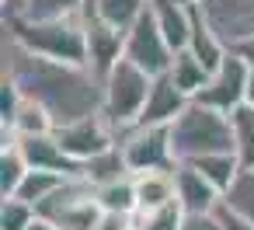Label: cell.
<instances>
[{"label":"cell","instance_id":"cell-16","mask_svg":"<svg viewBox=\"0 0 254 230\" xmlns=\"http://www.w3.org/2000/svg\"><path fill=\"white\" fill-rule=\"evenodd\" d=\"M188 53H191L195 60H202L209 74H212V70L226 60V53H230V46H226V42L219 39V32L209 25V18L202 14V7H191V39H188Z\"/></svg>","mask_w":254,"mask_h":230},{"label":"cell","instance_id":"cell-36","mask_svg":"<svg viewBox=\"0 0 254 230\" xmlns=\"http://www.w3.org/2000/svg\"><path fill=\"white\" fill-rule=\"evenodd\" d=\"M247 105L254 108V63L247 67Z\"/></svg>","mask_w":254,"mask_h":230},{"label":"cell","instance_id":"cell-13","mask_svg":"<svg viewBox=\"0 0 254 230\" xmlns=\"http://www.w3.org/2000/svg\"><path fill=\"white\" fill-rule=\"evenodd\" d=\"M188 105H191V98L185 91H178L167 74H160L150 84V98H146V108L139 115V126H171Z\"/></svg>","mask_w":254,"mask_h":230},{"label":"cell","instance_id":"cell-10","mask_svg":"<svg viewBox=\"0 0 254 230\" xmlns=\"http://www.w3.org/2000/svg\"><path fill=\"white\" fill-rule=\"evenodd\" d=\"M80 18H84V35H87V67L105 80L108 70L126 56V32H119L108 21H101L87 4H84Z\"/></svg>","mask_w":254,"mask_h":230},{"label":"cell","instance_id":"cell-9","mask_svg":"<svg viewBox=\"0 0 254 230\" xmlns=\"http://www.w3.org/2000/svg\"><path fill=\"white\" fill-rule=\"evenodd\" d=\"M126 60L136 63L139 70H146L150 77H160V74L171 70L174 49L167 46L164 32L157 28L153 14H150V4H146V11L126 28Z\"/></svg>","mask_w":254,"mask_h":230},{"label":"cell","instance_id":"cell-5","mask_svg":"<svg viewBox=\"0 0 254 230\" xmlns=\"http://www.w3.org/2000/svg\"><path fill=\"white\" fill-rule=\"evenodd\" d=\"M35 213L56 223L60 230H94L105 209L98 202V188L87 178H66Z\"/></svg>","mask_w":254,"mask_h":230},{"label":"cell","instance_id":"cell-28","mask_svg":"<svg viewBox=\"0 0 254 230\" xmlns=\"http://www.w3.org/2000/svg\"><path fill=\"white\" fill-rule=\"evenodd\" d=\"M223 206L254 223V171H240V174H237V181H233L230 192L223 195Z\"/></svg>","mask_w":254,"mask_h":230},{"label":"cell","instance_id":"cell-14","mask_svg":"<svg viewBox=\"0 0 254 230\" xmlns=\"http://www.w3.org/2000/svg\"><path fill=\"white\" fill-rule=\"evenodd\" d=\"M174 178H178V202H181L185 213H216V209H219L223 195H219L191 164H178Z\"/></svg>","mask_w":254,"mask_h":230},{"label":"cell","instance_id":"cell-3","mask_svg":"<svg viewBox=\"0 0 254 230\" xmlns=\"http://www.w3.org/2000/svg\"><path fill=\"white\" fill-rule=\"evenodd\" d=\"M167 133H171V150H174L178 164H188V160L205 157V153L233 150V122H230V115H223L216 108H205L198 101H191L167 126Z\"/></svg>","mask_w":254,"mask_h":230},{"label":"cell","instance_id":"cell-8","mask_svg":"<svg viewBox=\"0 0 254 230\" xmlns=\"http://www.w3.org/2000/svg\"><path fill=\"white\" fill-rule=\"evenodd\" d=\"M247 60L240 56V53H226V60L212 70V77H209V84L191 98V101H198V105H205V108H216V112H223V115H233L240 105H247Z\"/></svg>","mask_w":254,"mask_h":230},{"label":"cell","instance_id":"cell-20","mask_svg":"<svg viewBox=\"0 0 254 230\" xmlns=\"http://www.w3.org/2000/svg\"><path fill=\"white\" fill-rule=\"evenodd\" d=\"M167 77L174 80V87H178V91H185L188 98H195V94L209 84V77H212V74L205 70V63H202V60H195L188 49H181V53H174Z\"/></svg>","mask_w":254,"mask_h":230},{"label":"cell","instance_id":"cell-24","mask_svg":"<svg viewBox=\"0 0 254 230\" xmlns=\"http://www.w3.org/2000/svg\"><path fill=\"white\" fill-rule=\"evenodd\" d=\"M146 4H150V0H87V7L101 21H108L112 28H119V32H126L146 11Z\"/></svg>","mask_w":254,"mask_h":230},{"label":"cell","instance_id":"cell-25","mask_svg":"<svg viewBox=\"0 0 254 230\" xmlns=\"http://www.w3.org/2000/svg\"><path fill=\"white\" fill-rule=\"evenodd\" d=\"M126 174H132V171L126 167V157H122L119 147H112L108 153H101V157H94V160L84 164V178H87L94 188H101V185H108V181H119V178H126Z\"/></svg>","mask_w":254,"mask_h":230},{"label":"cell","instance_id":"cell-32","mask_svg":"<svg viewBox=\"0 0 254 230\" xmlns=\"http://www.w3.org/2000/svg\"><path fill=\"white\" fill-rule=\"evenodd\" d=\"M94 230H136V216H129V213H101Z\"/></svg>","mask_w":254,"mask_h":230},{"label":"cell","instance_id":"cell-31","mask_svg":"<svg viewBox=\"0 0 254 230\" xmlns=\"http://www.w3.org/2000/svg\"><path fill=\"white\" fill-rule=\"evenodd\" d=\"M181 230H223L219 213H185Z\"/></svg>","mask_w":254,"mask_h":230},{"label":"cell","instance_id":"cell-15","mask_svg":"<svg viewBox=\"0 0 254 230\" xmlns=\"http://www.w3.org/2000/svg\"><path fill=\"white\" fill-rule=\"evenodd\" d=\"M150 14L157 21V28L164 32L167 46L174 53L188 49V39H191V7L178 4V0H150Z\"/></svg>","mask_w":254,"mask_h":230},{"label":"cell","instance_id":"cell-37","mask_svg":"<svg viewBox=\"0 0 254 230\" xmlns=\"http://www.w3.org/2000/svg\"><path fill=\"white\" fill-rule=\"evenodd\" d=\"M178 4H185V7H202L205 0H178Z\"/></svg>","mask_w":254,"mask_h":230},{"label":"cell","instance_id":"cell-21","mask_svg":"<svg viewBox=\"0 0 254 230\" xmlns=\"http://www.w3.org/2000/svg\"><path fill=\"white\" fill-rule=\"evenodd\" d=\"M0 126L14 129V136H46V133L56 129L53 115H49L39 101H32V98H21V105L14 108V115H11L7 122H0Z\"/></svg>","mask_w":254,"mask_h":230},{"label":"cell","instance_id":"cell-29","mask_svg":"<svg viewBox=\"0 0 254 230\" xmlns=\"http://www.w3.org/2000/svg\"><path fill=\"white\" fill-rule=\"evenodd\" d=\"M181 223H185L181 202H167L160 209L136 213V230H181Z\"/></svg>","mask_w":254,"mask_h":230},{"label":"cell","instance_id":"cell-38","mask_svg":"<svg viewBox=\"0 0 254 230\" xmlns=\"http://www.w3.org/2000/svg\"><path fill=\"white\" fill-rule=\"evenodd\" d=\"M0 4H4V11H7V7H11V4H14V0H0Z\"/></svg>","mask_w":254,"mask_h":230},{"label":"cell","instance_id":"cell-27","mask_svg":"<svg viewBox=\"0 0 254 230\" xmlns=\"http://www.w3.org/2000/svg\"><path fill=\"white\" fill-rule=\"evenodd\" d=\"M66 181V174H56V171H39V167H32L28 174H25V181H21V188H18V199H25V202H32L35 209L60 188Z\"/></svg>","mask_w":254,"mask_h":230},{"label":"cell","instance_id":"cell-4","mask_svg":"<svg viewBox=\"0 0 254 230\" xmlns=\"http://www.w3.org/2000/svg\"><path fill=\"white\" fill-rule=\"evenodd\" d=\"M150 84H153V77L146 70H139L136 63H129L126 56L108 70L101 115L112 122L115 133H126V129L139 126V115H143L146 98H150Z\"/></svg>","mask_w":254,"mask_h":230},{"label":"cell","instance_id":"cell-11","mask_svg":"<svg viewBox=\"0 0 254 230\" xmlns=\"http://www.w3.org/2000/svg\"><path fill=\"white\" fill-rule=\"evenodd\" d=\"M202 14L230 49L254 39V0H205Z\"/></svg>","mask_w":254,"mask_h":230},{"label":"cell","instance_id":"cell-2","mask_svg":"<svg viewBox=\"0 0 254 230\" xmlns=\"http://www.w3.org/2000/svg\"><path fill=\"white\" fill-rule=\"evenodd\" d=\"M4 35H11L18 46H25L35 56L87 67V35H84L80 14L49 18V21H25V18L4 14Z\"/></svg>","mask_w":254,"mask_h":230},{"label":"cell","instance_id":"cell-19","mask_svg":"<svg viewBox=\"0 0 254 230\" xmlns=\"http://www.w3.org/2000/svg\"><path fill=\"white\" fill-rule=\"evenodd\" d=\"M87 0H14L4 14L25 18V21H49V18H70L80 14Z\"/></svg>","mask_w":254,"mask_h":230},{"label":"cell","instance_id":"cell-7","mask_svg":"<svg viewBox=\"0 0 254 230\" xmlns=\"http://www.w3.org/2000/svg\"><path fill=\"white\" fill-rule=\"evenodd\" d=\"M53 136L60 140V147L66 150V157H73L77 164H87V160L108 153L112 147H119V133L112 129V122L101 112L73 119V122H63V126L53 129Z\"/></svg>","mask_w":254,"mask_h":230},{"label":"cell","instance_id":"cell-12","mask_svg":"<svg viewBox=\"0 0 254 230\" xmlns=\"http://www.w3.org/2000/svg\"><path fill=\"white\" fill-rule=\"evenodd\" d=\"M14 143L25 153L28 167L56 171V174H66V178H84V164H77L73 157H66V150L60 147V140L53 133H46V136H18Z\"/></svg>","mask_w":254,"mask_h":230},{"label":"cell","instance_id":"cell-33","mask_svg":"<svg viewBox=\"0 0 254 230\" xmlns=\"http://www.w3.org/2000/svg\"><path fill=\"white\" fill-rule=\"evenodd\" d=\"M216 213H219V220H223V230H254V223H251V220L237 216V213H233V209H226L223 202H219V209H216Z\"/></svg>","mask_w":254,"mask_h":230},{"label":"cell","instance_id":"cell-35","mask_svg":"<svg viewBox=\"0 0 254 230\" xmlns=\"http://www.w3.org/2000/svg\"><path fill=\"white\" fill-rule=\"evenodd\" d=\"M28 230H60V227H56V223H49V220H46V216H35V220H32V227H28Z\"/></svg>","mask_w":254,"mask_h":230},{"label":"cell","instance_id":"cell-1","mask_svg":"<svg viewBox=\"0 0 254 230\" xmlns=\"http://www.w3.org/2000/svg\"><path fill=\"white\" fill-rule=\"evenodd\" d=\"M0 53H4V77H11L25 98L39 101L53 115L56 126L101 112V105H105V80L91 67L35 56L25 46H18L11 35H4Z\"/></svg>","mask_w":254,"mask_h":230},{"label":"cell","instance_id":"cell-22","mask_svg":"<svg viewBox=\"0 0 254 230\" xmlns=\"http://www.w3.org/2000/svg\"><path fill=\"white\" fill-rule=\"evenodd\" d=\"M28 171L32 167H28L25 153L18 150V143H4V147H0V199L18 195V188H21V181H25Z\"/></svg>","mask_w":254,"mask_h":230},{"label":"cell","instance_id":"cell-23","mask_svg":"<svg viewBox=\"0 0 254 230\" xmlns=\"http://www.w3.org/2000/svg\"><path fill=\"white\" fill-rule=\"evenodd\" d=\"M233 153L240 160V171H254V108L240 105L233 115Z\"/></svg>","mask_w":254,"mask_h":230},{"label":"cell","instance_id":"cell-18","mask_svg":"<svg viewBox=\"0 0 254 230\" xmlns=\"http://www.w3.org/2000/svg\"><path fill=\"white\" fill-rule=\"evenodd\" d=\"M219 195H226L230 192V185L237 181V174H240V160H237V153L233 150H226V153H205V157H195V160H188Z\"/></svg>","mask_w":254,"mask_h":230},{"label":"cell","instance_id":"cell-6","mask_svg":"<svg viewBox=\"0 0 254 230\" xmlns=\"http://www.w3.org/2000/svg\"><path fill=\"white\" fill-rule=\"evenodd\" d=\"M119 150H122L126 167L132 174H143V171H174L178 167L167 126H132L126 133H119Z\"/></svg>","mask_w":254,"mask_h":230},{"label":"cell","instance_id":"cell-26","mask_svg":"<svg viewBox=\"0 0 254 230\" xmlns=\"http://www.w3.org/2000/svg\"><path fill=\"white\" fill-rule=\"evenodd\" d=\"M98 202H101L105 213H129V216H136L139 206H136V185H132V174L101 185V188H98Z\"/></svg>","mask_w":254,"mask_h":230},{"label":"cell","instance_id":"cell-17","mask_svg":"<svg viewBox=\"0 0 254 230\" xmlns=\"http://www.w3.org/2000/svg\"><path fill=\"white\" fill-rule=\"evenodd\" d=\"M174 171H143V174H132L136 206H139L136 213H146V209H160L167 202H178V178H174Z\"/></svg>","mask_w":254,"mask_h":230},{"label":"cell","instance_id":"cell-34","mask_svg":"<svg viewBox=\"0 0 254 230\" xmlns=\"http://www.w3.org/2000/svg\"><path fill=\"white\" fill-rule=\"evenodd\" d=\"M233 53H240L247 63H254V39H247V42H240V46H233Z\"/></svg>","mask_w":254,"mask_h":230},{"label":"cell","instance_id":"cell-30","mask_svg":"<svg viewBox=\"0 0 254 230\" xmlns=\"http://www.w3.org/2000/svg\"><path fill=\"white\" fill-rule=\"evenodd\" d=\"M35 216H39L35 206L25 202V199H18V195L0 202V230H28Z\"/></svg>","mask_w":254,"mask_h":230}]
</instances>
